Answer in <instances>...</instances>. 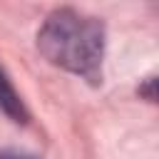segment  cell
Instances as JSON below:
<instances>
[{"instance_id": "obj_1", "label": "cell", "mask_w": 159, "mask_h": 159, "mask_svg": "<svg viewBox=\"0 0 159 159\" xmlns=\"http://www.w3.org/2000/svg\"><path fill=\"white\" fill-rule=\"evenodd\" d=\"M37 50L50 65L67 70L92 84L102 82L104 25L97 17L72 7L50 12L37 32Z\"/></svg>"}, {"instance_id": "obj_2", "label": "cell", "mask_w": 159, "mask_h": 159, "mask_svg": "<svg viewBox=\"0 0 159 159\" xmlns=\"http://www.w3.org/2000/svg\"><path fill=\"white\" fill-rule=\"evenodd\" d=\"M0 107H2V112H5L10 119H15V122H25V119H27V112H25V107H22V99H20V94L15 92V87H12V82L7 80V75L2 72V67H0Z\"/></svg>"}, {"instance_id": "obj_3", "label": "cell", "mask_w": 159, "mask_h": 159, "mask_svg": "<svg viewBox=\"0 0 159 159\" xmlns=\"http://www.w3.org/2000/svg\"><path fill=\"white\" fill-rule=\"evenodd\" d=\"M0 159H37V157L25 154V152H17V149H2L0 152Z\"/></svg>"}]
</instances>
